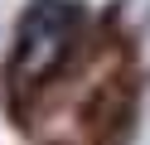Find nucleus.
<instances>
[{"label":"nucleus","mask_w":150,"mask_h":145,"mask_svg":"<svg viewBox=\"0 0 150 145\" xmlns=\"http://www.w3.org/2000/svg\"><path fill=\"white\" fill-rule=\"evenodd\" d=\"M73 29H78V10L68 0H34L29 5V15L20 19V34H15V53H10L15 97L44 87L63 68V58L73 48Z\"/></svg>","instance_id":"obj_1"}]
</instances>
